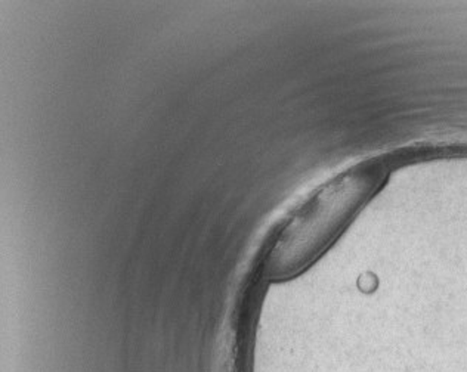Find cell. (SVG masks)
Wrapping results in <instances>:
<instances>
[{
  "mask_svg": "<svg viewBox=\"0 0 467 372\" xmlns=\"http://www.w3.org/2000/svg\"><path fill=\"white\" fill-rule=\"evenodd\" d=\"M388 167L371 160L323 183L288 217L265 259L268 278L299 275L323 254L382 186Z\"/></svg>",
  "mask_w": 467,
  "mask_h": 372,
  "instance_id": "obj_1",
  "label": "cell"
}]
</instances>
